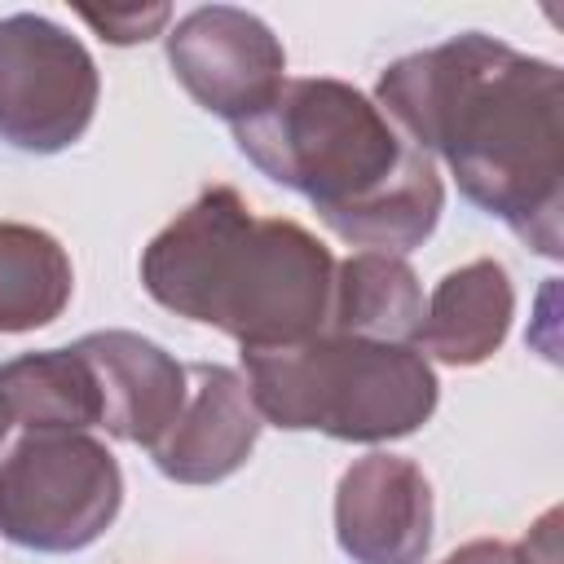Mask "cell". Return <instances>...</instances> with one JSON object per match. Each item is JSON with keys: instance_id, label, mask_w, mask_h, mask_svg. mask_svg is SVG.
Returning a JSON list of instances; mask_svg holds the SVG:
<instances>
[{"instance_id": "cell-1", "label": "cell", "mask_w": 564, "mask_h": 564, "mask_svg": "<svg viewBox=\"0 0 564 564\" xmlns=\"http://www.w3.org/2000/svg\"><path fill=\"white\" fill-rule=\"evenodd\" d=\"M375 106L423 154H441L458 189L538 256L564 251V75L555 62L463 31L392 62L375 84Z\"/></svg>"}, {"instance_id": "cell-2", "label": "cell", "mask_w": 564, "mask_h": 564, "mask_svg": "<svg viewBox=\"0 0 564 564\" xmlns=\"http://www.w3.org/2000/svg\"><path fill=\"white\" fill-rule=\"evenodd\" d=\"M234 141L269 181L304 194L339 238L366 251L401 256L441 220L436 159L344 79H286L260 115L234 123Z\"/></svg>"}, {"instance_id": "cell-3", "label": "cell", "mask_w": 564, "mask_h": 564, "mask_svg": "<svg viewBox=\"0 0 564 564\" xmlns=\"http://www.w3.org/2000/svg\"><path fill=\"white\" fill-rule=\"evenodd\" d=\"M141 282L176 317L278 348L326 330L335 260L304 225L256 216L238 189L212 185L150 238Z\"/></svg>"}, {"instance_id": "cell-4", "label": "cell", "mask_w": 564, "mask_h": 564, "mask_svg": "<svg viewBox=\"0 0 564 564\" xmlns=\"http://www.w3.org/2000/svg\"><path fill=\"white\" fill-rule=\"evenodd\" d=\"M256 414L286 432L335 441H397L436 410V375L410 344L317 330L300 344L242 348Z\"/></svg>"}, {"instance_id": "cell-5", "label": "cell", "mask_w": 564, "mask_h": 564, "mask_svg": "<svg viewBox=\"0 0 564 564\" xmlns=\"http://www.w3.org/2000/svg\"><path fill=\"white\" fill-rule=\"evenodd\" d=\"M123 471L84 432H26L0 463V533L26 551H84L119 516Z\"/></svg>"}, {"instance_id": "cell-6", "label": "cell", "mask_w": 564, "mask_h": 564, "mask_svg": "<svg viewBox=\"0 0 564 564\" xmlns=\"http://www.w3.org/2000/svg\"><path fill=\"white\" fill-rule=\"evenodd\" d=\"M88 48L40 13L0 18V141L26 154L75 145L97 110Z\"/></svg>"}, {"instance_id": "cell-7", "label": "cell", "mask_w": 564, "mask_h": 564, "mask_svg": "<svg viewBox=\"0 0 564 564\" xmlns=\"http://www.w3.org/2000/svg\"><path fill=\"white\" fill-rule=\"evenodd\" d=\"M167 66L203 110L229 123L260 115L286 84L282 40L234 4L185 13L167 31Z\"/></svg>"}, {"instance_id": "cell-8", "label": "cell", "mask_w": 564, "mask_h": 564, "mask_svg": "<svg viewBox=\"0 0 564 564\" xmlns=\"http://www.w3.org/2000/svg\"><path fill=\"white\" fill-rule=\"evenodd\" d=\"M335 538L352 564H423L432 546V485L401 454L357 458L335 489Z\"/></svg>"}, {"instance_id": "cell-9", "label": "cell", "mask_w": 564, "mask_h": 564, "mask_svg": "<svg viewBox=\"0 0 564 564\" xmlns=\"http://www.w3.org/2000/svg\"><path fill=\"white\" fill-rule=\"evenodd\" d=\"M185 370V405L163 441L150 449V458L176 485H216L251 458L264 419L256 414V401L238 370L216 361H194Z\"/></svg>"}, {"instance_id": "cell-10", "label": "cell", "mask_w": 564, "mask_h": 564, "mask_svg": "<svg viewBox=\"0 0 564 564\" xmlns=\"http://www.w3.org/2000/svg\"><path fill=\"white\" fill-rule=\"evenodd\" d=\"M75 348L93 366L101 392V427L128 445L154 449L185 405L189 370L154 339L132 330H93Z\"/></svg>"}, {"instance_id": "cell-11", "label": "cell", "mask_w": 564, "mask_h": 564, "mask_svg": "<svg viewBox=\"0 0 564 564\" xmlns=\"http://www.w3.org/2000/svg\"><path fill=\"white\" fill-rule=\"evenodd\" d=\"M511 313L516 291L507 269L498 260H471L436 282L414 344L441 366H480L502 348Z\"/></svg>"}, {"instance_id": "cell-12", "label": "cell", "mask_w": 564, "mask_h": 564, "mask_svg": "<svg viewBox=\"0 0 564 564\" xmlns=\"http://www.w3.org/2000/svg\"><path fill=\"white\" fill-rule=\"evenodd\" d=\"M419 322H423V286L405 264V256L352 251L348 260L335 264L326 330L375 344H405L419 335Z\"/></svg>"}, {"instance_id": "cell-13", "label": "cell", "mask_w": 564, "mask_h": 564, "mask_svg": "<svg viewBox=\"0 0 564 564\" xmlns=\"http://www.w3.org/2000/svg\"><path fill=\"white\" fill-rule=\"evenodd\" d=\"M0 405L26 432L101 427V392L79 348L22 352L0 366Z\"/></svg>"}, {"instance_id": "cell-14", "label": "cell", "mask_w": 564, "mask_h": 564, "mask_svg": "<svg viewBox=\"0 0 564 564\" xmlns=\"http://www.w3.org/2000/svg\"><path fill=\"white\" fill-rule=\"evenodd\" d=\"M75 273L62 242L35 225H0V335L40 330L62 317Z\"/></svg>"}, {"instance_id": "cell-15", "label": "cell", "mask_w": 564, "mask_h": 564, "mask_svg": "<svg viewBox=\"0 0 564 564\" xmlns=\"http://www.w3.org/2000/svg\"><path fill=\"white\" fill-rule=\"evenodd\" d=\"M79 18L110 44H141L167 26L172 9L167 4H106V9L79 4Z\"/></svg>"}, {"instance_id": "cell-16", "label": "cell", "mask_w": 564, "mask_h": 564, "mask_svg": "<svg viewBox=\"0 0 564 564\" xmlns=\"http://www.w3.org/2000/svg\"><path fill=\"white\" fill-rule=\"evenodd\" d=\"M516 555L520 564H560V507H551L520 542H516Z\"/></svg>"}, {"instance_id": "cell-17", "label": "cell", "mask_w": 564, "mask_h": 564, "mask_svg": "<svg viewBox=\"0 0 564 564\" xmlns=\"http://www.w3.org/2000/svg\"><path fill=\"white\" fill-rule=\"evenodd\" d=\"M441 564H520L516 546L511 542H498V538H476L458 551H449Z\"/></svg>"}, {"instance_id": "cell-18", "label": "cell", "mask_w": 564, "mask_h": 564, "mask_svg": "<svg viewBox=\"0 0 564 564\" xmlns=\"http://www.w3.org/2000/svg\"><path fill=\"white\" fill-rule=\"evenodd\" d=\"M4 432H9V414H4V405H0V445H4Z\"/></svg>"}]
</instances>
